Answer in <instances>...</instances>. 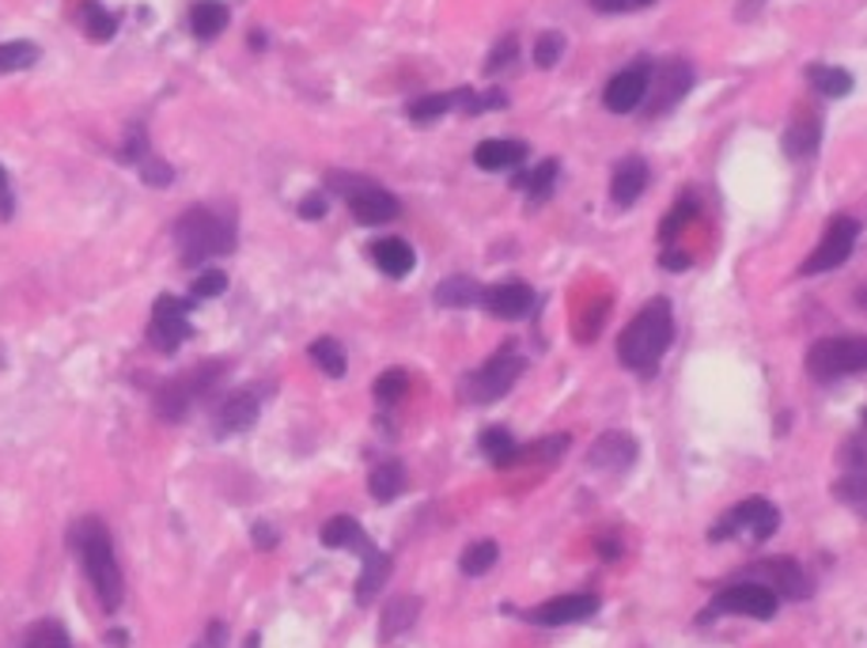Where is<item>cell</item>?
<instances>
[{"instance_id":"1","label":"cell","mask_w":867,"mask_h":648,"mask_svg":"<svg viewBox=\"0 0 867 648\" xmlns=\"http://www.w3.org/2000/svg\"><path fill=\"white\" fill-rule=\"evenodd\" d=\"M73 550L80 553V565H84V573H88L91 587H96L102 611H118L125 584H122V569H118L114 539H110L107 524L96 516H84L80 524L73 527Z\"/></svg>"},{"instance_id":"2","label":"cell","mask_w":867,"mask_h":648,"mask_svg":"<svg viewBox=\"0 0 867 648\" xmlns=\"http://www.w3.org/2000/svg\"><path fill=\"white\" fill-rule=\"evenodd\" d=\"M671 338H674L671 304L651 300L633 315V322L622 330V338H617V361H622L625 369L648 375L659 364V356L667 353Z\"/></svg>"},{"instance_id":"3","label":"cell","mask_w":867,"mask_h":648,"mask_svg":"<svg viewBox=\"0 0 867 648\" xmlns=\"http://www.w3.org/2000/svg\"><path fill=\"white\" fill-rule=\"evenodd\" d=\"M175 232H178V254H183L186 266H205V262L235 251V228H231V220L205 209V205L186 209L178 217Z\"/></svg>"},{"instance_id":"4","label":"cell","mask_w":867,"mask_h":648,"mask_svg":"<svg viewBox=\"0 0 867 648\" xmlns=\"http://www.w3.org/2000/svg\"><path fill=\"white\" fill-rule=\"evenodd\" d=\"M806 372L819 383H834L841 375L867 372V338L864 334H837L822 338L806 353Z\"/></svg>"},{"instance_id":"5","label":"cell","mask_w":867,"mask_h":648,"mask_svg":"<svg viewBox=\"0 0 867 648\" xmlns=\"http://www.w3.org/2000/svg\"><path fill=\"white\" fill-rule=\"evenodd\" d=\"M330 190L341 194L349 201V212L360 224H386V220L398 217V198L386 194L383 186H375L364 175H345V171H330Z\"/></svg>"},{"instance_id":"6","label":"cell","mask_w":867,"mask_h":648,"mask_svg":"<svg viewBox=\"0 0 867 648\" xmlns=\"http://www.w3.org/2000/svg\"><path fill=\"white\" fill-rule=\"evenodd\" d=\"M523 353L515 345H501L493 356L467 380V398L470 403H496L515 387V380L523 375Z\"/></svg>"},{"instance_id":"7","label":"cell","mask_w":867,"mask_h":648,"mask_svg":"<svg viewBox=\"0 0 867 648\" xmlns=\"http://www.w3.org/2000/svg\"><path fill=\"white\" fill-rule=\"evenodd\" d=\"M780 527V508L772 505V501L766 497H750V501H739L732 512H727L724 519H720L716 527H712V542H720V539H727V535H735V531H746L750 535L754 542H766L772 531Z\"/></svg>"},{"instance_id":"8","label":"cell","mask_w":867,"mask_h":648,"mask_svg":"<svg viewBox=\"0 0 867 648\" xmlns=\"http://www.w3.org/2000/svg\"><path fill=\"white\" fill-rule=\"evenodd\" d=\"M716 614H746V618L769 622L772 614H777V595H772L766 584H758V580H743V584H732V587H724V592H716V600L709 603L701 622L716 618Z\"/></svg>"},{"instance_id":"9","label":"cell","mask_w":867,"mask_h":648,"mask_svg":"<svg viewBox=\"0 0 867 648\" xmlns=\"http://www.w3.org/2000/svg\"><path fill=\"white\" fill-rule=\"evenodd\" d=\"M856 235H860V224H856L853 217H834L826 224V232H822V243L814 246V254L800 266V273L803 277H814V273H830V270L845 266L848 254H853V246H856Z\"/></svg>"},{"instance_id":"10","label":"cell","mask_w":867,"mask_h":648,"mask_svg":"<svg viewBox=\"0 0 867 648\" xmlns=\"http://www.w3.org/2000/svg\"><path fill=\"white\" fill-rule=\"evenodd\" d=\"M750 580L766 584L772 595H780V600H806V595H811V580H806V569L800 565V561H792V558L758 561V565L750 569Z\"/></svg>"},{"instance_id":"11","label":"cell","mask_w":867,"mask_h":648,"mask_svg":"<svg viewBox=\"0 0 867 648\" xmlns=\"http://www.w3.org/2000/svg\"><path fill=\"white\" fill-rule=\"evenodd\" d=\"M190 338V319H186V304L178 296H160L156 307H152L149 319V341L163 353L178 349L183 341Z\"/></svg>"},{"instance_id":"12","label":"cell","mask_w":867,"mask_h":648,"mask_svg":"<svg viewBox=\"0 0 867 648\" xmlns=\"http://www.w3.org/2000/svg\"><path fill=\"white\" fill-rule=\"evenodd\" d=\"M648 88H651L648 114L656 118V114H663V110H671L678 99L690 96V88H693V73H690V65L678 62V57H674V62L656 65V68H651Z\"/></svg>"},{"instance_id":"13","label":"cell","mask_w":867,"mask_h":648,"mask_svg":"<svg viewBox=\"0 0 867 648\" xmlns=\"http://www.w3.org/2000/svg\"><path fill=\"white\" fill-rule=\"evenodd\" d=\"M648 80H651L648 65H633V68H625V73H617L603 91L606 110H614V114H629V110H637L644 102V96H648Z\"/></svg>"},{"instance_id":"14","label":"cell","mask_w":867,"mask_h":648,"mask_svg":"<svg viewBox=\"0 0 867 648\" xmlns=\"http://www.w3.org/2000/svg\"><path fill=\"white\" fill-rule=\"evenodd\" d=\"M595 611H599L595 595H557V600H546L535 611H527V618L535 626H569V622H588Z\"/></svg>"},{"instance_id":"15","label":"cell","mask_w":867,"mask_h":648,"mask_svg":"<svg viewBox=\"0 0 867 648\" xmlns=\"http://www.w3.org/2000/svg\"><path fill=\"white\" fill-rule=\"evenodd\" d=\"M633 459H637V440H633L629 432H603V437L595 440V448H591L588 463L599 466V471L622 474L625 466H633Z\"/></svg>"},{"instance_id":"16","label":"cell","mask_w":867,"mask_h":648,"mask_svg":"<svg viewBox=\"0 0 867 648\" xmlns=\"http://www.w3.org/2000/svg\"><path fill=\"white\" fill-rule=\"evenodd\" d=\"M482 304L496 315V319H523V315H530V307H535V293H530L527 285H519V281H508V285L485 288Z\"/></svg>"},{"instance_id":"17","label":"cell","mask_w":867,"mask_h":648,"mask_svg":"<svg viewBox=\"0 0 867 648\" xmlns=\"http://www.w3.org/2000/svg\"><path fill=\"white\" fill-rule=\"evenodd\" d=\"M845 463H848V474L837 477L834 497L845 501V505L853 512H860V516H867V448L848 451Z\"/></svg>"},{"instance_id":"18","label":"cell","mask_w":867,"mask_h":648,"mask_svg":"<svg viewBox=\"0 0 867 648\" xmlns=\"http://www.w3.org/2000/svg\"><path fill=\"white\" fill-rule=\"evenodd\" d=\"M209 372H212V369H197L190 380H171V383H163V387L156 391V409H160L163 421H183L186 409H190L194 391H201L197 383H201Z\"/></svg>"},{"instance_id":"19","label":"cell","mask_w":867,"mask_h":648,"mask_svg":"<svg viewBox=\"0 0 867 648\" xmlns=\"http://www.w3.org/2000/svg\"><path fill=\"white\" fill-rule=\"evenodd\" d=\"M360 558H364V573H360V580H356V600L372 603L375 595L383 592L386 576H391V558H386V553L375 542L360 546Z\"/></svg>"},{"instance_id":"20","label":"cell","mask_w":867,"mask_h":648,"mask_svg":"<svg viewBox=\"0 0 867 648\" xmlns=\"http://www.w3.org/2000/svg\"><path fill=\"white\" fill-rule=\"evenodd\" d=\"M644 186H648V164H644L640 156H629V160H622V164L614 167L611 198L629 209V205L644 194Z\"/></svg>"},{"instance_id":"21","label":"cell","mask_w":867,"mask_h":648,"mask_svg":"<svg viewBox=\"0 0 867 648\" xmlns=\"http://www.w3.org/2000/svg\"><path fill=\"white\" fill-rule=\"evenodd\" d=\"M372 259H375V266L386 273V277H406V273L417 266L414 246H409L406 239H394V235L391 239H375Z\"/></svg>"},{"instance_id":"22","label":"cell","mask_w":867,"mask_h":648,"mask_svg":"<svg viewBox=\"0 0 867 648\" xmlns=\"http://www.w3.org/2000/svg\"><path fill=\"white\" fill-rule=\"evenodd\" d=\"M527 160V144L523 141H482L474 149V164L482 171H508Z\"/></svg>"},{"instance_id":"23","label":"cell","mask_w":867,"mask_h":648,"mask_svg":"<svg viewBox=\"0 0 867 648\" xmlns=\"http://www.w3.org/2000/svg\"><path fill=\"white\" fill-rule=\"evenodd\" d=\"M257 417V398L251 391H235L231 398H224V406H220L217 414V432H246L254 425Z\"/></svg>"},{"instance_id":"24","label":"cell","mask_w":867,"mask_h":648,"mask_svg":"<svg viewBox=\"0 0 867 648\" xmlns=\"http://www.w3.org/2000/svg\"><path fill=\"white\" fill-rule=\"evenodd\" d=\"M417 614H420V600H417V595H394V600L383 607L380 637H383V641H391V637L406 634V629L417 622Z\"/></svg>"},{"instance_id":"25","label":"cell","mask_w":867,"mask_h":648,"mask_svg":"<svg viewBox=\"0 0 867 648\" xmlns=\"http://www.w3.org/2000/svg\"><path fill=\"white\" fill-rule=\"evenodd\" d=\"M224 28H228V8L220 4V0H197V4L190 8V31H194V39L212 42Z\"/></svg>"},{"instance_id":"26","label":"cell","mask_w":867,"mask_h":648,"mask_svg":"<svg viewBox=\"0 0 867 648\" xmlns=\"http://www.w3.org/2000/svg\"><path fill=\"white\" fill-rule=\"evenodd\" d=\"M364 542L372 539H367L364 527L353 516H333L322 524V546H330V550H360Z\"/></svg>"},{"instance_id":"27","label":"cell","mask_w":867,"mask_h":648,"mask_svg":"<svg viewBox=\"0 0 867 648\" xmlns=\"http://www.w3.org/2000/svg\"><path fill=\"white\" fill-rule=\"evenodd\" d=\"M482 296H485V288L470 277H448L436 288V304L440 307H474V304H482Z\"/></svg>"},{"instance_id":"28","label":"cell","mask_w":867,"mask_h":648,"mask_svg":"<svg viewBox=\"0 0 867 648\" xmlns=\"http://www.w3.org/2000/svg\"><path fill=\"white\" fill-rule=\"evenodd\" d=\"M367 490H372V497L383 501V505H386V501H394L402 490H406V466L394 463V459H391V463H380L372 471V477H367Z\"/></svg>"},{"instance_id":"29","label":"cell","mask_w":867,"mask_h":648,"mask_svg":"<svg viewBox=\"0 0 867 648\" xmlns=\"http://www.w3.org/2000/svg\"><path fill=\"white\" fill-rule=\"evenodd\" d=\"M806 80L830 99H845L848 91H853V73L834 68V65H806Z\"/></svg>"},{"instance_id":"30","label":"cell","mask_w":867,"mask_h":648,"mask_svg":"<svg viewBox=\"0 0 867 648\" xmlns=\"http://www.w3.org/2000/svg\"><path fill=\"white\" fill-rule=\"evenodd\" d=\"M496 558H501V546H496L493 539H478V542H470L467 550H462L459 565H462V573H467V576H482V573H489V569L496 565Z\"/></svg>"},{"instance_id":"31","label":"cell","mask_w":867,"mask_h":648,"mask_svg":"<svg viewBox=\"0 0 867 648\" xmlns=\"http://www.w3.org/2000/svg\"><path fill=\"white\" fill-rule=\"evenodd\" d=\"M311 361L319 364V369L330 375V380H341V375H345V369H349L345 349H341V341H333V338L311 341Z\"/></svg>"},{"instance_id":"32","label":"cell","mask_w":867,"mask_h":648,"mask_svg":"<svg viewBox=\"0 0 867 648\" xmlns=\"http://www.w3.org/2000/svg\"><path fill=\"white\" fill-rule=\"evenodd\" d=\"M819 136H822V122L819 118H795V125L788 130L784 136V149H788V156H806V152H814V144H819Z\"/></svg>"},{"instance_id":"33","label":"cell","mask_w":867,"mask_h":648,"mask_svg":"<svg viewBox=\"0 0 867 648\" xmlns=\"http://www.w3.org/2000/svg\"><path fill=\"white\" fill-rule=\"evenodd\" d=\"M42 50L34 46L28 39H15V42H0V73H23L39 62Z\"/></svg>"},{"instance_id":"34","label":"cell","mask_w":867,"mask_h":648,"mask_svg":"<svg viewBox=\"0 0 867 648\" xmlns=\"http://www.w3.org/2000/svg\"><path fill=\"white\" fill-rule=\"evenodd\" d=\"M557 160H546V164H538L535 171H523V175H515V186H523V190L530 194V201H542L549 190H553L557 183Z\"/></svg>"},{"instance_id":"35","label":"cell","mask_w":867,"mask_h":648,"mask_svg":"<svg viewBox=\"0 0 867 648\" xmlns=\"http://www.w3.org/2000/svg\"><path fill=\"white\" fill-rule=\"evenodd\" d=\"M482 451H485L489 463H496V466H512L515 459H519V448H515L508 429H485L482 432Z\"/></svg>"},{"instance_id":"36","label":"cell","mask_w":867,"mask_h":648,"mask_svg":"<svg viewBox=\"0 0 867 648\" xmlns=\"http://www.w3.org/2000/svg\"><path fill=\"white\" fill-rule=\"evenodd\" d=\"M23 648H73V641H68V629L62 626V622L46 618V622H34V626L28 629Z\"/></svg>"},{"instance_id":"37","label":"cell","mask_w":867,"mask_h":648,"mask_svg":"<svg viewBox=\"0 0 867 648\" xmlns=\"http://www.w3.org/2000/svg\"><path fill=\"white\" fill-rule=\"evenodd\" d=\"M84 31H88V39H96V42H110L118 31V20L99 4V0H91V4L84 8Z\"/></svg>"},{"instance_id":"38","label":"cell","mask_w":867,"mask_h":648,"mask_svg":"<svg viewBox=\"0 0 867 648\" xmlns=\"http://www.w3.org/2000/svg\"><path fill=\"white\" fill-rule=\"evenodd\" d=\"M406 387H409V375L402 369H391L375 380V398H380V403H398V398L406 395Z\"/></svg>"},{"instance_id":"39","label":"cell","mask_w":867,"mask_h":648,"mask_svg":"<svg viewBox=\"0 0 867 648\" xmlns=\"http://www.w3.org/2000/svg\"><path fill=\"white\" fill-rule=\"evenodd\" d=\"M561 54H564V34L546 31L542 39L535 42V65L538 68H553L557 62H561Z\"/></svg>"},{"instance_id":"40","label":"cell","mask_w":867,"mask_h":648,"mask_svg":"<svg viewBox=\"0 0 867 648\" xmlns=\"http://www.w3.org/2000/svg\"><path fill=\"white\" fill-rule=\"evenodd\" d=\"M228 288V273L224 270H205V273H197V281H194V288L190 293L197 296V300H209V296H220Z\"/></svg>"},{"instance_id":"41","label":"cell","mask_w":867,"mask_h":648,"mask_svg":"<svg viewBox=\"0 0 867 648\" xmlns=\"http://www.w3.org/2000/svg\"><path fill=\"white\" fill-rule=\"evenodd\" d=\"M693 212H698V205H693V201H678V205H674V212L663 220V243H674L678 228H682V224H690V220H693Z\"/></svg>"},{"instance_id":"42","label":"cell","mask_w":867,"mask_h":648,"mask_svg":"<svg viewBox=\"0 0 867 648\" xmlns=\"http://www.w3.org/2000/svg\"><path fill=\"white\" fill-rule=\"evenodd\" d=\"M515 50H519V46H515V34H508V39L496 42L493 57H489V62H485V73H489V76H496L504 65H512V62H515Z\"/></svg>"},{"instance_id":"43","label":"cell","mask_w":867,"mask_h":648,"mask_svg":"<svg viewBox=\"0 0 867 648\" xmlns=\"http://www.w3.org/2000/svg\"><path fill=\"white\" fill-rule=\"evenodd\" d=\"M141 178L149 186H171V178H175V171H171L163 160L156 156H149V160H141Z\"/></svg>"},{"instance_id":"44","label":"cell","mask_w":867,"mask_h":648,"mask_svg":"<svg viewBox=\"0 0 867 648\" xmlns=\"http://www.w3.org/2000/svg\"><path fill=\"white\" fill-rule=\"evenodd\" d=\"M564 443H569V437L538 440V443H530V451H519V459H557L564 451Z\"/></svg>"},{"instance_id":"45","label":"cell","mask_w":867,"mask_h":648,"mask_svg":"<svg viewBox=\"0 0 867 648\" xmlns=\"http://www.w3.org/2000/svg\"><path fill=\"white\" fill-rule=\"evenodd\" d=\"M656 4V0H591V8L595 12H606V15H622V12H640V8Z\"/></svg>"},{"instance_id":"46","label":"cell","mask_w":867,"mask_h":648,"mask_svg":"<svg viewBox=\"0 0 867 648\" xmlns=\"http://www.w3.org/2000/svg\"><path fill=\"white\" fill-rule=\"evenodd\" d=\"M299 217H307V220H322V217H326V198H322V194H311V198L299 201Z\"/></svg>"},{"instance_id":"47","label":"cell","mask_w":867,"mask_h":648,"mask_svg":"<svg viewBox=\"0 0 867 648\" xmlns=\"http://www.w3.org/2000/svg\"><path fill=\"white\" fill-rule=\"evenodd\" d=\"M254 546L257 550H273V546H277V531H273L270 524H254Z\"/></svg>"},{"instance_id":"48","label":"cell","mask_w":867,"mask_h":648,"mask_svg":"<svg viewBox=\"0 0 867 648\" xmlns=\"http://www.w3.org/2000/svg\"><path fill=\"white\" fill-rule=\"evenodd\" d=\"M12 186H8V171L0 167V220H8L12 217Z\"/></svg>"},{"instance_id":"49","label":"cell","mask_w":867,"mask_h":648,"mask_svg":"<svg viewBox=\"0 0 867 648\" xmlns=\"http://www.w3.org/2000/svg\"><path fill=\"white\" fill-rule=\"evenodd\" d=\"M663 266H667V270H685V266H690V259H685V254H678V251H667V254H663Z\"/></svg>"},{"instance_id":"50","label":"cell","mask_w":867,"mask_h":648,"mask_svg":"<svg viewBox=\"0 0 867 648\" xmlns=\"http://www.w3.org/2000/svg\"><path fill=\"white\" fill-rule=\"evenodd\" d=\"M209 645L224 648V626H220V622H212V626H209Z\"/></svg>"},{"instance_id":"51","label":"cell","mask_w":867,"mask_h":648,"mask_svg":"<svg viewBox=\"0 0 867 648\" xmlns=\"http://www.w3.org/2000/svg\"><path fill=\"white\" fill-rule=\"evenodd\" d=\"M110 645H114V648H125V645H129V637H125V634H118V629H114V634H110Z\"/></svg>"},{"instance_id":"52","label":"cell","mask_w":867,"mask_h":648,"mask_svg":"<svg viewBox=\"0 0 867 648\" xmlns=\"http://www.w3.org/2000/svg\"><path fill=\"white\" fill-rule=\"evenodd\" d=\"M864 417H867V414H864Z\"/></svg>"}]
</instances>
